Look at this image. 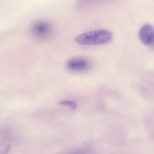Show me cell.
<instances>
[{
  "instance_id": "obj_3",
  "label": "cell",
  "mask_w": 154,
  "mask_h": 154,
  "mask_svg": "<svg viewBox=\"0 0 154 154\" xmlns=\"http://www.w3.org/2000/svg\"><path fill=\"white\" fill-rule=\"evenodd\" d=\"M67 68L73 72H85L91 67L90 61L83 58H74L70 59L66 63Z\"/></svg>"
},
{
  "instance_id": "obj_4",
  "label": "cell",
  "mask_w": 154,
  "mask_h": 154,
  "mask_svg": "<svg viewBox=\"0 0 154 154\" xmlns=\"http://www.w3.org/2000/svg\"><path fill=\"white\" fill-rule=\"evenodd\" d=\"M141 41L146 45L154 48V27L149 24L142 26L139 32Z\"/></svg>"
},
{
  "instance_id": "obj_7",
  "label": "cell",
  "mask_w": 154,
  "mask_h": 154,
  "mask_svg": "<svg viewBox=\"0 0 154 154\" xmlns=\"http://www.w3.org/2000/svg\"><path fill=\"white\" fill-rule=\"evenodd\" d=\"M68 154H88L87 152L85 151H78V152H75L71 153Z\"/></svg>"
},
{
  "instance_id": "obj_6",
  "label": "cell",
  "mask_w": 154,
  "mask_h": 154,
  "mask_svg": "<svg viewBox=\"0 0 154 154\" xmlns=\"http://www.w3.org/2000/svg\"><path fill=\"white\" fill-rule=\"evenodd\" d=\"M11 149V146L8 144H0V154H6Z\"/></svg>"
},
{
  "instance_id": "obj_5",
  "label": "cell",
  "mask_w": 154,
  "mask_h": 154,
  "mask_svg": "<svg viewBox=\"0 0 154 154\" xmlns=\"http://www.w3.org/2000/svg\"><path fill=\"white\" fill-rule=\"evenodd\" d=\"M60 105L69 107L71 109H75L77 107L76 102L74 100H65L59 103Z\"/></svg>"
},
{
  "instance_id": "obj_1",
  "label": "cell",
  "mask_w": 154,
  "mask_h": 154,
  "mask_svg": "<svg viewBox=\"0 0 154 154\" xmlns=\"http://www.w3.org/2000/svg\"><path fill=\"white\" fill-rule=\"evenodd\" d=\"M112 37L113 35L110 31L99 30L81 33L76 37L75 41L81 45H100L109 42Z\"/></svg>"
},
{
  "instance_id": "obj_2",
  "label": "cell",
  "mask_w": 154,
  "mask_h": 154,
  "mask_svg": "<svg viewBox=\"0 0 154 154\" xmlns=\"http://www.w3.org/2000/svg\"><path fill=\"white\" fill-rule=\"evenodd\" d=\"M31 31L33 35L40 39H47L51 37L53 26L50 23L44 20H38L32 24Z\"/></svg>"
}]
</instances>
